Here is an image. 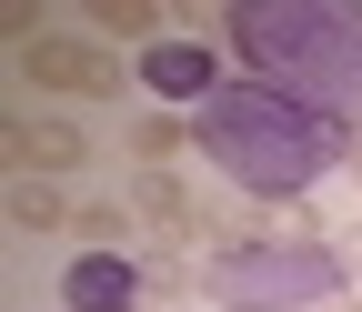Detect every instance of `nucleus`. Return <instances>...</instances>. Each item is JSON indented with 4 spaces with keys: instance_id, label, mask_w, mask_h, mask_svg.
<instances>
[{
    "instance_id": "1",
    "label": "nucleus",
    "mask_w": 362,
    "mask_h": 312,
    "mask_svg": "<svg viewBox=\"0 0 362 312\" xmlns=\"http://www.w3.org/2000/svg\"><path fill=\"white\" fill-rule=\"evenodd\" d=\"M352 141H362V121H342L322 101H292L272 81H221L192 111V151L252 202H302L312 182L352 171Z\"/></svg>"
},
{
    "instance_id": "2",
    "label": "nucleus",
    "mask_w": 362,
    "mask_h": 312,
    "mask_svg": "<svg viewBox=\"0 0 362 312\" xmlns=\"http://www.w3.org/2000/svg\"><path fill=\"white\" fill-rule=\"evenodd\" d=\"M221 30L242 51V81L362 121V0H232Z\"/></svg>"
},
{
    "instance_id": "3",
    "label": "nucleus",
    "mask_w": 362,
    "mask_h": 312,
    "mask_svg": "<svg viewBox=\"0 0 362 312\" xmlns=\"http://www.w3.org/2000/svg\"><path fill=\"white\" fill-rule=\"evenodd\" d=\"M342 262L332 242H252V252H211L202 262V302L211 312H312L342 302Z\"/></svg>"
},
{
    "instance_id": "4",
    "label": "nucleus",
    "mask_w": 362,
    "mask_h": 312,
    "mask_svg": "<svg viewBox=\"0 0 362 312\" xmlns=\"http://www.w3.org/2000/svg\"><path fill=\"white\" fill-rule=\"evenodd\" d=\"M11 71L30 81V91H81V101H121L131 91V61L111 51V40H51V30H40V40H21V51H11Z\"/></svg>"
},
{
    "instance_id": "5",
    "label": "nucleus",
    "mask_w": 362,
    "mask_h": 312,
    "mask_svg": "<svg viewBox=\"0 0 362 312\" xmlns=\"http://www.w3.org/2000/svg\"><path fill=\"white\" fill-rule=\"evenodd\" d=\"M131 81H141V91H151V111H171V101H211L221 91V61L202 51V40H151V51L141 61H131Z\"/></svg>"
},
{
    "instance_id": "6",
    "label": "nucleus",
    "mask_w": 362,
    "mask_h": 312,
    "mask_svg": "<svg viewBox=\"0 0 362 312\" xmlns=\"http://www.w3.org/2000/svg\"><path fill=\"white\" fill-rule=\"evenodd\" d=\"M0 161H11V182H21V171H40V182H61V171H81L90 161V131L81 121H0Z\"/></svg>"
},
{
    "instance_id": "7",
    "label": "nucleus",
    "mask_w": 362,
    "mask_h": 312,
    "mask_svg": "<svg viewBox=\"0 0 362 312\" xmlns=\"http://www.w3.org/2000/svg\"><path fill=\"white\" fill-rule=\"evenodd\" d=\"M131 221H141V232H161V252H181V242L211 232V202L181 182V171H141V182H131Z\"/></svg>"
},
{
    "instance_id": "8",
    "label": "nucleus",
    "mask_w": 362,
    "mask_h": 312,
    "mask_svg": "<svg viewBox=\"0 0 362 312\" xmlns=\"http://www.w3.org/2000/svg\"><path fill=\"white\" fill-rule=\"evenodd\" d=\"M61 302L71 312H141V252H71Z\"/></svg>"
},
{
    "instance_id": "9",
    "label": "nucleus",
    "mask_w": 362,
    "mask_h": 312,
    "mask_svg": "<svg viewBox=\"0 0 362 312\" xmlns=\"http://www.w3.org/2000/svg\"><path fill=\"white\" fill-rule=\"evenodd\" d=\"M0 212L21 221V232H71V202H61V182H40V171L0 182Z\"/></svg>"
},
{
    "instance_id": "10",
    "label": "nucleus",
    "mask_w": 362,
    "mask_h": 312,
    "mask_svg": "<svg viewBox=\"0 0 362 312\" xmlns=\"http://www.w3.org/2000/svg\"><path fill=\"white\" fill-rule=\"evenodd\" d=\"M71 232H81V252H131L141 221H131V202H101V192H90V202L71 212Z\"/></svg>"
},
{
    "instance_id": "11",
    "label": "nucleus",
    "mask_w": 362,
    "mask_h": 312,
    "mask_svg": "<svg viewBox=\"0 0 362 312\" xmlns=\"http://www.w3.org/2000/svg\"><path fill=\"white\" fill-rule=\"evenodd\" d=\"M131 151H141V171H171L181 151H192V121H181V111H141V121H131Z\"/></svg>"
},
{
    "instance_id": "12",
    "label": "nucleus",
    "mask_w": 362,
    "mask_h": 312,
    "mask_svg": "<svg viewBox=\"0 0 362 312\" xmlns=\"http://www.w3.org/2000/svg\"><path fill=\"white\" fill-rule=\"evenodd\" d=\"M90 30L101 40H161V11L151 0H90Z\"/></svg>"
},
{
    "instance_id": "13",
    "label": "nucleus",
    "mask_w": 362,
    "mask_h": 312,
    "mask_svg": "<svg viewBox=\"0 0 362 312\" xmlns=\"http://www.w3.org/2000/svg\"><path fill=\"white\" fill-rule=\"evenodd\" d=\"M141 292H151V302H181V292H202V272H181V252L151 242V252H141Z\"/></svg>"
},
{
    "instance_id": "14",
    "label": "nucleus",
    "mask_w": 362,
    "mask_h": 312,
    "mask_svg": "<svg viewBox=\"0 0 362 312\" xmlns=\"http://www.w3.org/2000/svg\"><path fill=\"white\" fill-rule=\"evenodd\" d=\"M332 262H342V282L362 292V221H352V232H332Z\"/></svg>"
},
{
    "instance_id": "15",
    "label": "nucleus",
    "mask_w": 362,
    "mask_h": 312,
    "mask_svg": "<svg viewBox=\"0 0 362 312\" xmlns=\"http://www.w3.org/2000/svg\"><path fill=\"white\" fill-rule=\"evenodd\" d=\"M322 312H362V292H342V302H322Z\"/></svg>"
},
{
    "instance_id": "16",
    "label": "nucleus",
    "mask_w": 362,
    "mask_h": 312,
    "mask_svg": "<svg viewBox=\"0 0 362 312\" xmlns=\"http://www.w3.org/2000/svg\"><path fill=\"white\" fill-rule=\"evenodd\" d=\"M352 182H362V141H352Z\"/></svg>"
},
{
    "instance_id": "17",
    "label": "nucleus",
    "mask_w": 362,
    "mask_h": 312,
    "mask_svg": "<svg viewBox=\"0 0 362 312\" xmlns=\"http://www.w3.org/2000/svg\"><path fill=\"white\" fill-rule=\"evenodd\" d=\"M141 312H171V302H151V292H141Z\"/></svg>"
}]
</instances>
